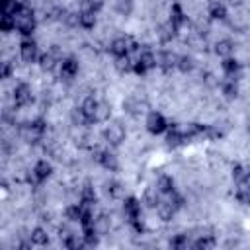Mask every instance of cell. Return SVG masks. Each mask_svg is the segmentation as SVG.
Here are the masks:
<instances>
[{
	"instance_id": "cell-1",
	"label": "cell",
	"mask_w": 250,
	"mask_h": 250,
	"mask_svg": "<svg viewBox=\"0 0 250 250\" xmlns=\"http://www.w3.org/2000/svg\"><path fill=\"white\" fill-rule=\"evenodd\" d=\"M125 137H127L125 127L119 121H113V123L105 125V129L102 131V139L105 141L107 146H119V145H123Z\"/></svg>"
},
{
	"instance_id": "cell-2",
	"label": "cell",
	"mask_w": 250,
	"mask_h": 250,
	"mask_svg": "<svg viewBox=\"0 0 250 250\" xmlns=\"http://www.w3.org/2000/svg\"><path fill=\"white\" fill-rule=\"evenodd\" d=\"M53 172H55V168H53V162L51 160H47V158H39V160H35V164H33V168H31V176H29V182L33 180V184H43V182H47L51 176H53Z\"/></svg>"
},
{
	"instance_id": "cell-3",
	"label": "cell",
	"mask_w": 250,
	"mask_h": 250,
	"mask_svg": "<svg viewBox=\"0 0 250 250\" xmlns=\"http://www.w3.org/2000/svg\"><path fill=\"white\" fill-rule=\"evenodd\" d=\"M168 125H170V121L160 111H148L146 117H145V127H146V131L150 135H162V133H166Z\"/></svg>"
},
{
	"instance_id": "cell-4",
	"label": "cell",
	"mask_w": 250,
	"mask_h": 250,
	"mask_svg": "<svg viewBox=\"0 0 250 250\" xmlns=\"http://www.w3.org/2000/svg\"><path fill=\"white\" fill-rule=\"evenodd\" d=\"M12 100H14V107H27L33 102V90L27 82H18L12 90Z\"/></svg>"
},
{
	"instance_id": "cell-5",
	"label": "cell",
	"mask_w": 250,
	"mask_h": 250,
	"mask_svg": "<svg viewBox=\"0 0 250 250\" xmlns=\"http://www.w3.org/2000/svg\"><path fill=\"white\" fill-rule=\"evenodd\" d=\"M39 47H37V41L31 39V37H23L20 41V57L23 62H37L39 59Z\"/></svg>"
},
{
	"instance_id": "cell-6",
	"label": "cell",
	"mask_w": 250,
	"mask_h": 250,
	"mask_svg": "<svg viewBox=\"0 0 250 250\" xmlns=\"http://www.w3.org/2000/svg\"><path fill=\"white\" fill-rule=\"evenodd\" d=\"M78 70H80V62L76 57L72 55H66L61 62H59V76L62 80H72L78 76Z\"/></svg>"
},
{
	"instance_id": "cell-7",
	"label": "cell",
	"mask_w": 250,
	"mask_h": 250,
	"mask_svg": "<svg viewBox=\"0 0 250 250\" xmlns=\"http://www.w3.org/2000/svg\"><path fill=\"white\" fill-rule=\"evenodd\" d=\"M14 18H16V31L21 37H31L37 27L35 16H14Z\"/></svg>"
},
{
	"instance_id": "cell-8",
	"label": "cell",
	"mask_w": 250,
	"mask_h": 250,
	"mask_svg": "<svg viewBox=\"0 0 250 250\" xmlns=\"http://www.w3.org/2000/svg\"><path fill=\"white\" fill-rule=\"evenodd\" d=\"M141 203H143V201H139V199L133 197V195H129V197L123 199V217H125L129 223L141 217V213H143V205H141Z\"/></svg>"
},
{
	"instance_id": "cell-9",
	"label": "cell",
	"mask_w": 250,
	"mask_h": 250,
	"mask_svg": "<svg viewBox=\"0 0 250 250\" xmlns=\"http://www.w3.org/2000/svg\"><path fill=\"white\" fill-rule=\"evenodd\" d=\"M178 27L170 21V20H166V21H162V23H158V27H156V39L162 43V45H166V43H170L172 39H176V35H178Z\"/></svg>"
},
{
	"instance_id": "cell-10",
	"label": "cell",
	"mask_w": 250,
	"mask_h": 250,
	"mask_svg": "<svg viewBox=\"0 0 250 250\" xmlns=\"http://www.w3.org/2000/svg\"><path fill=\"white\" fill-rule=\"evenodd\" d=\"M178 57L174 51H160L156 53V66L162 70V72H172L178 64Z\"/></svg>"
},
{
	"instance_id": "cell-11",
	"label": "cell",
	"mask_w": 250,
	"mask_h": 250,
	"mask_svg": "<svg viewBox=\"0 0 250 250\" xmlns=\"http://www.w3.org/2000/svg\"><path fill=\"white\" fill-rule=\"evenodd\" d=\"M107 49H109V53H111L113 59L129 55V39H127V35H117V37H113V39L109 41Z\"/></svg>"
},
{
	"instance_id": "cell-12",
	"label": "cell",
	"mask_w": 250,
	"mask_h": 250,
	"mask_svg": "<svg viewBox=\"0 0 250 250\" xmlns=\"http://www.w3.org/2000/svg\"><path fill=\"white\" fill-rule=\"evenodd\" d=\"M236 80H238V78H234V76H225V78H221L219 88H221V94H223L227 100H234V98L240 94V88H238Z\"/></svg>"
},
{
	"instance_id": "cell-13",
	"label": "cell",
	"mask_w": 250,
	"mask_h": 250,
	"mask_svg": "<svg viewBox=\"0 0 250 250\" xmlns=\"http://www.w3.org/2000/svg\"><path fill=\"white\" fill-rule=\"evenodd\" d=\"M168 20L178 27V29H182L188 21H189V18H188V14L184 12V8L178 4V2H174L172 6H170V16H168Z\"/></svg>"
},
{
	"instance_id": "cell-14",
	"label": "cell",
	"mask_w": 250,
	"mask_h": 250,
	"mask_svg": "<svg viewBox=\"0 0 250 250\" xmlns=\"http://www.w3.org/2000/svg\"><path fill=\"white\" fill-rule=\"evenodd\" d=\"M234 49H236L234 41H230V39H227V37L215 41V45H213V53H215L217 57H221V59L232 57V55H234Z\"/></svg>"
},
{
	"instance_id": "cell-15",
	"label": "cell",
	"mask_w": 250,
	"mask_h": 250,
	"mask_svg": "<svg viewBox=\"0 0 250 250\" xmlns=\"http://www.w3.org/2000/svg\"><path fill=\"white\" fill-rule=\"evenodd\" d=\"M27 238L31 240V244H33V246H47V244H49V240H51V236H49L47 229H45V227H41V225L33 227V229L29 230Z\"/></svg>"
},
{
	"instance_id": "cell-16",
	"label": "cell",
	"mask_w": 250,
	"mask_h": 250,
	"mask_svg": "<svg viewBox=\"0 0 250 250\" xmlns=\"http://www.w3.org/2000/svg\"><path fill=\"white\" fill-rule=\"evenodd\" d=\"M98 23V18H96V12L92 10H78V27L84 29V31H90L94 29Z\"/></svg>"
},
{
	"instance_id": "cell-17",
	"label": "cell",
	"mask_w": 250,
	"mask_h": 250,
	"mask_svg": "<svg viewBox=\"0 0 250 250\" xmlns=\"http://www.w3.org/2000/svg\"><path fill=\"white\" fill-rule=\"evenodd\" d=\"M154 213H156V217H158L160 221L170 223V221L174 219V215H176V209H174L166 199H162V197H160V201H158V203H156V207H154Z\"/></svg>"
},
{
	"instance_id": "cell-18",
	"label": "cell",
	"mask_w": 250,
	"mask_h": 250,
	"mask_svg": "<svg viewBox=\"0 0 250 250\" xmlns=\"http://www.w3.org/2000/svg\"><path fill=\"white\" fill-rule=\"evenodd\" d=\"M240 68H242V64H240V61L236 59V57H227V59H221V70H223V74L225 76H238V72H240Z\"/></svg>"
},
{
	"instance_id": "cell-19",
	"label": "cell",
	"mask_w": 250,
	"mask_h": 250,
	"mask_svg": "<svg viewBox=\"0 0 250 250\" xmlns=\"http://www.w3.org/2000/svg\"><path fill=\"white\" fill-rule=\"evenodd\" d=\"M135 61H137V62H141L148 72L156 68V53H154L152 49H148V47H145V49L137 55V59H135Z\"/></svg>"
},
{
	"instance_id": "cell-20",
	"label": "cell",
	"mask_w": 250,
	"mask_h": 250,
	"mask_svg": "<svg viewBox=\"0 0 250 250\" xmlns=\"http://www.w3.org/2000/svg\"><path fill=\"white\" fill-rule=\"evenodd\" d=\"M109 119H111V104L107 100H100L94 113V123H107Z\"/></svg>"
},
{
	"instance_id": "cell-21",
	"label": "cell",
	"mask_w": 250,
	"mask_h": 250,
	"mask_svg": "<svg viewBox=\"0 0 250 250\" xmlns=\"http://www.w3.org/2000/svg\"><path fill=\"white\" fill-rule=\"evenodd\" d=\"M207 16H209L211 21H223V20H227V6L223 2H219V0H215V2L209 4Z\"/></svg>"
},
{
	"instance_id": "cell-22",
	"label": "cell",
	"mask_w": 250,
	"mask_h": 250,
	"mask_svg": "<svg viewBox=\"0 0 250 250\" xmlns=\"http://www.w3.org/2000/svg\"><path fill=\"white\" fill-rule=\"evenodd\" d=\"M230 178L232 182L238 186V184H246L250 180V166L248 164H234L232 170H230Z\"/></svg>"
},
{
	"instance_id": "cell-23",
	"label": "cell",
	"mask_w": 250,
	"mask_h": 250,
	"mask_svg": "<svg viewBox=\"0 0 250 250\" xmlns=\"http://www.w3.org/2000/svg\"><path fill=\"white\" fill-rule=\"evenodd\" d=\"M57 64H59V61H57L49 51L41 53L39 59H37V66H39L41 72H53V70L57 68Z\"/></svg>"
},
{
	"instance_id": "cell-24",
	"label": "cell",
	"mask_w": 250,
	"mask_h": 250,
	"mask_svg": "<svg viewBox=\"0 0 250 250\" xmlns=\"http://www.w3.org/2000/svg\"><path fill=\"white\" fill-rule=\"evenodd\" d=\"M80 201L82 203H90V205H96L98 203V189L94 184L86 182L82 188H80Z\"/></svg>"
},
{
	"instance_id": "cell-25",
	"label": "cell",
	"mask_w": 250,
	"mask_h": 250,
	"mask_svg": "<svg viewBox=\"0 0 250 250\" xmlns=\"http://www.w3.org/2000/svg\"><path fill=\"white\" fill-rule=\"evenodd\" d=\"M133 64H135V59H131V55L113 59V66H115V70L119 74H131L133 72Z\"/></svg>"
},
{
	"instance_id": "cell-26",
	"label": "cell",
	"mask_w": 250,
	"mask_h": 250,
	"mask_svg": "<svg viewBox=\"0 0 250 250\" xmlns=\"http://www.w3.org/2000/svg\"><path fill=\"white\" fill-rule=\"evenodd\" d=\"M195 66H197V64H195V59H193L191 55L184 53V55L178 57V64H176V70H178V72H182V74H189V72H193Z\"/></svg>"
},
{
	"instance_id": "cell-27",
	"label": "cell",
	"mask_w": 250,
	"mask_h": 250,
	"mask_svg": "<svg viewBox=\"0 0 250 250\" xmlns=\"http://www.w3.org/2000/svg\"><path fill=\"white\" fill-rule=\"evenodd\" d=\"M154 188L160 191V195H166V193H172L176 188H174V178L172 176H168V174H160L158 178H156V184H154Z\"/></svg>"
},
{
	"instance_id": "cell-28",
	"label": "cell",
	"mask_w": 250,
	"mask_h": 250,
	"mask_svg": "<svg viewBox=\"0 0 250 250\" xmlns=\"http://www.w3.org/2000/svg\"><path fill=\"white\" fill-rule=\"evenodd\" d=\"M146 207H156V203L160 201V191L156 189V188H146L145 189V193H143V199H141Z\"/></svg>"
},
{
	"instance_id": "cell-29",
	"label": "cell",
	"mask_w": 250,
	"mask_h": 250,
	"mask_svg": "<svg viewBox=\"0 0 250 250\" xmlns=\"http://www.w3.org/2000/svg\"><path fill=\"white\" fill-rule=\"evenodd\" d=\"M215 244H217V240H215V234H197V238L193 240V246L195 248H215Z\"/></svg>"
},
{
	"instance_id": "cell-30",
	"label": "cell",
	"mask_w": 250,
	"mask_h": 250,
	"mask_svg": "<svg viewBox=\"0 0 250 250\" xmlns=\"http://www.w3.org/2000/svg\"><path fill=\"white\" fill-rule=\"evenodd\" d=\"M98 102H100V100H96L94 96H86V98L80 102V107H82V111H84L88 117H92V119H94V113H96Z\"/></svg>"
},
{
	"instance_id": "cell-31",
	"label": "cell",
	"mask_w": 250,
	"mask_h": 250,
	"mask_svg": "<svg viewBox=\"0 0 250 250\" xmlns=\"http://www.w3.org/2000/svg\"><path fill=\"white\" fill-rule=\"evenodd\" d=\"M234 199L240 203V205H246L250 207V188L246 184H238V189L234 193Z\"/></svg>"
},
{
	"instance_id": "cell-32",
	"label": "cell",
	"mask_w": 250,
	"mask_h": 250,
	"mask_svg": "<svg viewBox=\"0 0 250 250\" xmlns=\"http://www.w3.org/2000/svg\"><path fill=\"white\" fill-rule=\"evenodd\" d=\"M113 8H115V12H117L119 16L127 18V16L133 14V0H115Z\"/></svg>"
},
{
	"instance_id": "cell-33",
	"label": "cell",
	"mask_w": 250,
	"mask_h": 250,
	"mask_svg": "<svg viewBox=\"0 0 250 250\" xmlns=\"http://www.w3.org/2000/svg\"><path fill=\"white\" fill-rule=\"evenodd\" d=\"M0 27H2V31H4V33L16 31V18H14V14H2Z\"/></svg>"
},
{
	"instance_id": "cell-34",
	"label": "cell",
	"mask_w": 250,
	"mask_h": 250,
	"mask_svg": "<svg viewBox=\"0 0 250 250\" xmlns=\"http://www.w3.org/2000/svg\"><path fill=\"white\" fill-rule=\"evenodd\" d=\"M105 6V0H82L80 10H92V12H102Z\"/></svg>"
},
{
	"instance_id": "cell-35",
	"label": "cell",
	"mask_w": 250,
	"mask_h": 250,
	"mask_svg": "<svg viewBox=\"0 0 250 250\" xmlns=\"http://www.w3.org/2000/svg\"><path fill=\"white\" fill-rule=\"evenodd\" d=\"M189 244L193 246V242H189L188 234H176V236L170 240V246H172V248H178V250H182V248H188Z\"/></svg>"
},
{
	"instance_id": "cell-36",
	"label": "cell",
	"mask_w": 250,
	"mask_h": 250,
	"mask_svg": "<svg viewBox=\"0 0 250 250\" xmlns=\"http://www.w3.org/2000/svg\"><path fill=\"white\" fill-rule=\"evenodd\" d=\"M201 82H203L205 88H211V90H213V88H219L221 78H217L213 72H207V74H203V80H201Z\"/></svg>"
},
{
	"instance_id": "cell-37",
	"label": "cell",
	"mask_w": 250,
	"mask_h": 250,
	"mask_svg": "<svg viewBox=\"0 0 250 250\" xmlns=\"http://www.w3.org/2000/svg\"><path fill=\"white\" fill-rule=\"evenodd\" d=\"M49 53H51V55H53V57H55V59H57L59 62H61V61H62V59L66 57L61 45H51V47H49Z\"/></svg>"
}]
</instances>
